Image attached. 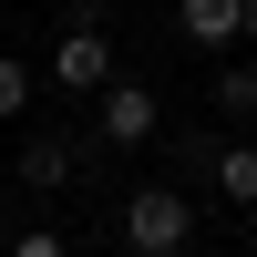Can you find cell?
Returning <instances> with one entry per match:
<instances>
[{
  "mask_svg": "<svg viewBox=\"0 0 257 257\" xmlns=\"http://www.w3.org/2000/svg\"><path fill=\"white\" fill-rule=\"evenodd\" d=\"M237 41H257V0H247V11H237Z\"/></svg>",
  "mask_w": 257,
  "mask_h": 257,
  "instance_id": "cell-10",
  "label": "cell"
},
{
  "mask_svg": "<svg viewBox=\"0 0 257 257\" xmlns=\"http://www.w3.org/2000/svg\"><path fill=\"white\" fill-rule=\"evenodd\" d=\"M31 62H11V52H0V123H21V113H31Z\"/></svg>",
  "mask_w": 257,
  "mask_h": 257,
  "instance_id": "cell-8",
  "label": "cell"
},
{
  "mask_svg": "<svg viewBox=\"0 0 257 257\" xmlns=\"http://www.w3.org/2000/svg\"><path fill=\"white\" fill-rule=\"evenodd\" d=\"M247 257H257V247H247Z\"/></svg>",
  "mask_w": 257,
  "mask_h": 257,
  "instance_id": "cell-11",
  "label": "cell"
},
{
  "mask_svg": "<svg viewBox=\"0 0 257 257\" xmlns=\"http://www.w3.org/2000/svg\"><path fill=\"white\" fill-rule=\"evenodd\" d=\"M185 237H196V206L175 185H134L123 196V247L134 257H185Z\"/></svg>",
  "mask_w": 257,
  "mask_h": 257,
  "instance_id": "cell-2",
  "label": "cell"
},
{
  "mask_svg": "<svg viewBox=\"0 0 257 257\" xmlns=\"http://www.w3.org/2000/svg\"><path fill=\"white\" fill-rule=\"evenodd\" d=\"M206 93H216V113H226V123H257V62L216 52V82H206Z\"/></svg>",
  "mask_w": 257,
  "mask_h": 257,
  "instance_id": "cell-7",
  "label": "cell"
},
{
  "mask_svg": "<svg viewBox=\"0 0 257 257\" xmlns=\"http://www.w3.org/2000/svg\"><path fill=\"white\" fill-rule=\"evenodd\" d=\"M165 134V103H155V82H134V72H113L93 93V144H123V155H134V144H155Z\"/></svg>",
  "mask_w": 257,
  "mask_h": 257,
  "instance_id": "cell-3",
  "label": "cell"
},
{
  "mask_svg": "<svg viewBox=\"0 0 257 257\" xmlns=\"http://www.w3.org/2000/svg\"><path fill=\"white\" fill-rule=\"evenodd\" d=\"M206 175H216V196H226V206H257V134L206 144Z\"/></svg>",
  "mask_w": 257,
  "mask_h": 257,
  "instance_id": "cell-5",
  "label": "cell"
},
{
  "mask_svg": "<svg viewBox=\"0 0 257 257\" xmlns=\"http://www.w3.org/2000/svg\"><path fill=\"white\" fill-rule=\"evenodd\" d=\"M113 72H123V62H113V41H103L93 11H72V21L52 31V52H41V82H52V93H72V103H93Z\"/></svg>",
  "mask_w": 257,
  "mask_h": 257,
  "instance_id": "cell-1",
  "label": "cell"
},
{
  "mask_svg": "<svg viewBox=\"0 0 257 257\" xmlns=\"http://www.w3.org/2000/svg\"><path fill=\"white\" fill-rule=\"evenodd\" d=\"M237 11L247 0H175V31L196 41V52H237Z\"/></svg>",
  "mask_w": 257,
  "mask_h": 257,
  "instance_id": "cell-6",
  "label": "cell"
},
{
  "mask_svg": "<svg viewBox=\"0 0 257 257\" xmlns=\"http://www.w3.org/2000/svg\"><path fill=\"white\" fill-rule=\"evenodd\" d=\"M82 175H93V134H31L21 144V185H41V196H62Z\"/></svg>",
  "mask_w": 257,
  "mask_h": 257,
  "instance_id": "cell-4",
  "label": "cell"
},
{
  "mask_svg": "<svg viewBox=\"0 0 257 257\" xmlns=\"http://www.w3.org/2000/svg\"><path fill=\"white\" fill-rule=\"evenodd\" d=\"M11 257H72V247H62L52 226H31V237H11Z\"/></svg>",
  "mask_w": 257,
  "mask_h": 257,
  "instance_id": "cell-9",
  "label": "cell"
}]
</instances>
